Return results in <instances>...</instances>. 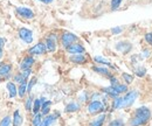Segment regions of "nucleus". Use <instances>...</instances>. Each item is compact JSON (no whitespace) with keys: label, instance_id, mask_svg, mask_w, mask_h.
I'll return each instance as SVG.
<instances>
[{"label":"nucleus","instance_id":"f257e3e1","mask_svg":"<svg viewBox=\"0 0 152 126\" xmlns=\"http://www.w3.org/2000/svg\"><path fill=\"white\" fill-rule=\"evenodd\" d=\"M151 118V111L146 106H140L134 111L132 119L130 122L131 126H143L145 125Z\"/></svg>","mask_w":152,"mask_h":126},{"label":"nucleus","instance_id":"f03ea898","mask_svg":"<svg viewBox=\"0 0 152 126\" xmlns=\"http://www.w3.org/2000/svg\"><path fill=\"white\" fill-rule=\"evenodd\" d=\"M78 40V37L75 35V34H73V33H70V32H64L62 36H61V43H62V46L67 49L69 46H72L73 43H75L76 41Z\"/></svg>","mask_w":152,"mask_h":126},{"label":"nucleus","instance_id":"7ed1b4c3","mask_svg":"<svg viewBox=\"0 0 152 126\" xmlns=\"http://www.w3.org/2000/svg\"><path fill=\"white\" fill-rule=\"evenodd\" d=\"M137 97H138V92L136 90L129 91V92L123 97V108H129V106H131L133 103H134V101L137 99Z\"/></svg>","mask_w":152,"mask_h":126},{"label":"nucleus","instance_id":"20e7f679","mask_svg":"<svg viewBox=\"0 0 152 126\" xmlns=\"http://www.w3.org/2000/svg\"><path fill=\"white\" fill-rule=\"evenodd\" d=\"M45 44H46L47 52H49V53L55 52L56 50V35L55 34H50L49 36H47Z\"/></svg>","mask_w":152,"mask_h":126},{"label":"nucleus","instance_id":"39448f33","mask_svg":"<svg viewBox=\"0 0 152 126\" xmlns=\"http://www.w3.org/2000/svg\"><path fill=\"white\" fill-rule=\"evenodd\" d=\"M103 110H104V105L99 101H93L88 105V112L91 113V114H96V113H98V112H101Z\"/></svg>","mask_w":152,"mask_h":126},{"label":"nucleus","instance_id":"423d86ee","mask_svg":"<svg viewBox=\"0 0 152 126\" xmlns=\"http://www.w3.org/2000/svg\"><path fill=\"white\" fill-rule=\"evenodd\" d=\"M46 52H47V48H46V44L43 42H39V43H37L35 46H33L28 50V53H29L31 56L32 55H42L45 54Z\"/></svg>","mask_w":152,"mask_h":126},{"label":"nucleus","instance_id":"0eeeda50","mask_svg":"<svg viewBox=\"0 0 152 126\" xmlns=\"http://www.w3.org/2000/svg\"><path fill=\"white\" fill-rule=\"evenodd\" d=\"M19 37L26 43H32L33 42V33H32V31H29L27 28L19 29Z\"/></svg>","mask_w":152,"mask_h":126},{"label":"nucleus","instance_id":"6e6552de","mask_svg":"<svg viewBox=\"0 0 152 126\" xmlns=\"http://www.w3.org/2000/svg\"><path fill=\"white\" fill-rule=\"evenodd\" d=\"M17 13L19 14L21 18L27 19V20L34 18V12H33L32 9L27 8V7H22V6H20V7H17Z\"/></svg>","mask_w":152,"mask_h":126},{"label":"nucleus","instance_id":"1a4fd4ad","mask_svg":"<svg viewBox=\"0 0 152 126\" xmlns=\"http://www.w3.org/2000/svg\"><path fill=\"white\" fill-rule=\"evenodd\" d=\"M67 52L70 55H77V54H84L86 53V49L82 44L80 43H73L72 46H69L67 48Z\"/></svg>","mask_w":152,"mask_h":126},{"label":"nucleus","instance_id":"9d476101","mask_svg":"<svg viewBox=\"0 0 152 126\" xmlns=\"http://www.w3.org/2000/svg\"><path fill=\"white\" fill-rule=\"evenodd\" d=\"M34 62H35V60H34V57L33 56H26L22 61H21V63H20V69L21 70H25V69H31L32 68V66L34 64Z\"/></svg>","mask_w":152,"mask_h":126},{"label":"nucleus","instance_id":"9b49d317","mask_svg":"<svg viewBox=\"0 0 152 126\" xmlns=\"http://www.w3.org/2000/svg\"><path fill=\"white\" fill-rule=\"evenodd\" d=\"M70 62L76 63V64H83L87 62V57L84 54H77V55H72L69 58Z\"/></svg>","mask_w":152,"mask_h":126},{"label":"nucleus","instance_id":"f8f14e48","mask_svg":"<svg viewBox=\"0 0 152 126\" xmlns=\"http://www.w3.org/2000/svg\"><path fill=\"white\" fill-rule=\"evenodd\" d=\"M116 49L119 50V52L123 53V54H126V53L130 52L131 44H130L129 42H118V43L116 44Z\"/></svg>","mask_w":152,"mask_h":126},{"label":"nucleus","instance_id":"ddd939ff","mask_svg":"<svg viewBox=\"0 0 152 126\" xmlns=\"http://www.w3.org/2000/svg\"><path fill=\"white\" fill-rule=\"evenodd\" d=\"M11 71H12V66L11 64H2L0 67V77H4V78L10 77Z\"/></svg>","mask_w":152,"mask_h":126},{"label":"nucleus","instance_id":"4468645a","mask_svg":"<svg viewBox=\"0 0 152 126\" xmlns=\"http://www.w3.org/2000/svg\"><path fill=\"white\" fill-rule=\"evenodd\" d=\"M55 120H56V114H48L42 119L41 124L39 126H50Z\"/></svg>","mask_w":152,"mask_h":126},{"label":"nucleus","instance_id":"2eb2a0df","mask_svg":"<svg viewBox=\"0 0 152 126\" xmlns=\"http://www.w3.org/2000/svg\"><path fill=\"white\" fill-rule=\"evenodd\" d=\"M23 123V118L20 114L19 110H15L13 113V126H21Z\"/></svg>","mask_w":152,"mask_h":126},{"label":"nucleus","instance_id":"dca6fc26","mask_svg":"<svg viewBox=\"0 0 152 126\" xmlns=\"http://www.w3.org/2000/svg\"><path fill=\"white\" fill-rule=\"evenodd\" d=\"M6 88L8 90V93H10V97L11 98H14L18 95V89H17V87H15V84L13 82H8L7 85H6Z\"/></svg>","mask_w":152,"mask_h":126},{"label":"nucleus","instance_id":"f3484780","mask_svg":"<svg viewBox=\"0 0 152 126\" xmlns=\"http://www.w3.org/2000/svg\"><path fill=\"white\" fill-rule=\"evenodd\" d=\"M105 113H103V114H101V116H98V117H96L95 119L91 122V124L90 126H103L104 124V120H105Z\"/></svg>","mask_w":152,"mask_h":126},{"label":"nucleus","instance_id":"a211bd4d","mask_svg":"<svg viewBox=\"0 0 152 126\" xmlns=\"http://www.w3.org/2000/svg\"><path fill=\"white\" fill-rule=\"evenodd\" d=\"M50 105H52V102L50 101H46L42 105H41V114L42 116H47L50 111Z\"/></svg>","mask_w":152,"mask_h":126},{"label":"nucleus","instance_id":"6ab92c4d","mask_svg":"<svg viewBox=\"0 0 152 126\" xmlns=\"http://www.w3.org/2000/svg\"><path fill=\"white\" fill-rule=\"evenodd\" d=\"M111 88H113V89H114L118 95L124 93V92H126V91H128V87H126V84H119V83H117L116 85L111 87Z\"/></svg>","mask_w":152,"mask_h":126},{"label":"nucleus","instance_id":"aec40b11","mask_svg":"<svg viewBox=\"0 0 152 126\" xmlns=\"http://www.w3.org/2000/svg\"><path fill=\"white\" fill-rule=\"evenodd\" d=\"M93 70H94V71H96L97 74L103 75V76L111 77V74H110V71H109L107 68H102V67H94V68H93Z\"/></svg>","mask_w":152,"mask_h":126},{"label":"nucleus","instance_id":"412c9836","mask_svg":"<svg viewBox=\"0 0 152 126\" xmlns=\"http://www.w3.org/2000/svg\"><path fill=\"white\" fill-rule=\"evenodd\" d=\"M113 109L118 110V109H123V98L122 97H116L114 98V103H113Z\"/></svg>","mask_w":152,"mask_h":126},{"label":"nucleus","instance_id":"4be33fe9","mask_svg":"<svg viewBox=\"0 0 152 126\" xmlns=\"http://www.w3.org/2000/svg\"><path fill=\"white\" fill-rule=\"evenodd\" d=\"M77 110H80V104H77L75 102H72L66 106V112H75Z\"/></svg>","mask_w":152,"mask_h":126},{"label":"nucleus","instance_id":"5701e85b","mask_svg":"<svg viewBox=\"0 0 152 126\" xmlns=\"http://www.w3.org/2000/svg\"><path fill=\"white\" fill-rule=\"evenodd\" d=\"M41 101H40V98H38V99H35L34 102H33V108H32V110H33V113L34 114H37V113H39L40 111H41Z\"/></svg>","mask_w":152,"mask_h":126},{"label":"nucleus","instance_id":"b1692460","mask_svg":"<svg viewBox=\"0 0 152 126\" xmlns=\"http://www.w3.org/2000/svg\"><path fill=\"white\" fill-rule=\"evenodd\" d=\"M26 92H27V82L20 84V87L18 88V95H19V97H21V98L25 97Z\"/></svg>","mask_w":152,"mask_h":126},{"label":"nucleus","instance_id":"393cba45","mask_svg":"<svg viewBox=\"0 0 152 126\" xmlns=\"http://www.w3.org/2000/svg\"><path fill=\"white\" fill-rule=\"evenodd\" d=\"M41 122H42V114L41 113L34 114V118H33V122H32L33 126H39L41 124Z\"/></svg>","mask_w":152,"mask_h":126},{"label":"nucleus","instance_id":"a878e982","mask_svg":"<svg viewBox=\"0 0 152 126\" xmlns=\"http://www.w3.org/2000/svg\"><path fill=\"white\" fill-rule=\"evenodd\" d=\"M103 90V92H105V93H108L109 96H111V97H114V98H116V97H118V93L116 92V91L111 88V87H109V88H103L102 89Z\"/></svg>","mask_w":152,"mask_h":126},{"label":"nucleus","instance_id":"bb28decb","mask_svg":"<svg viewBox=\"0 0 152 126\" xmlns=\"http://www.w3.org/2000/svg\"><path fill=\"white\" fill-rule=\"evenodd\" d=\"M96 63H99V64H105V66H110V62L108 60H105L104 57H101V56H96L94 58Z\"/></svg>","mask_w":152,"mask_h":126},{"label":"nucleus","instance_id":"cd10ccee","mask_svg":"<svg viewBox=\"0 0 152 126\" xmlns=\"http://www.w3.org/2000/svg\"><path fill=\"white\" fill-rule=\"evenodd\" d=\"M122 77H123V79L125 81L126 84H131V83H132V81H133L132 75H129V74H126V72H123V74H122Z\"/></svg>","mask_w":152,"mask_h":126},{"label":"nucleus","instance_id":"c85d7f7f","mask_svg":"<svg viewBox=\"0 0 152 126\" xmlns=\"http://www.w3.org/2000/svg\"><path fill=\"white\" fill-rule=\"evenodd\" d=\"M11 123H12V119L10 116H6L5 118H2L0 120V126H11Z\"/></svg>","mask_w":152,"mask_h":126},{"label":"nucleus","instance_id":"c756f323","mask_svg":"<svg viewBox=\"0 0 152 126\" xmlns=\"http://www.w3.org/2000/svg\"><path fill=\"white\" fill-rule=\"evenodd\" d=\"M109 126H124V120L118 118V119H115L113 122H110Z\"/></svg>","mask_w":152,"mask_h":126},{"label":"nucleus","instance_id":"7c9ffc66","mask_svg":"<svg viewBox=\"0 0 152 126\" xmlns=\"http://www.w3.org/2000/svg\"><path fill=\"white\" fill-rule=\"evenodd\" d=\"M37 81H38V79H37L35 77H33V78H32V79L29 81V83L27 84V92H31V91H32L33 87H34V85L37 84Z\"/></svg>","mask_w":152,"mask_h":126},{"label":"nucleus","instance_id":"2f4dec72","mask_svg":"<svg viewBox=\"0 0 152 126\" xmlns=\"http://www.w3.org/2000/svg\"><path fill=\"white\" fill-rule=\"evenodd\" d=\"M14 81L17 82V83H20V84H22V83H25V82H27L25 78H23V76L21 75V72L19 74H17L15 76H14Z\"/></svg>","mask_w":152,"mask_h":126},{"label":"nucleus","instance_id":"473e14b6","mask_svg":"<svg viewBox=\"0 0 152 126\" xmlns=\"http://www.w3.org/2000/svg\"><path fill=\"white\" fill-rule=\"evenodd\" d=\"M32 104H33V98L32 97H28L26 99V103H25V108L27 111H31L32 110Z\"/></svg>","mask_w":152,"mask_h":126},{"label":"nucleus","instance_id":"72a5a7b5","mask_svg":"<svg viewBox=\"0 0 152 126\" xmlns=\"http://www.w3.org/2000/svg\"><path fill=\"white\" fill-rule=\"evenodd\" d=\"M145 74H146V69H145L144 67H140V68H137V69H136V75H137L138 77H143Z\"/></svg>","mask_w":152,"mask_h":126},{"label":"nucleus","instance_id":"f704fd0d","mask_svg":"<svg viewBox=\"0 0 152 126\" xmlns=\"http://www.w3.org/2000/svg\"><path fill=\"white\" fill-rule=\"evenodd\" d=\"M122 1H123V0H111V9H113V11L117 9V8L121 6Z\"/></svg>","mask_w":152,"mask_h":126},{"label":"nucleus","instance_id":"c9c22d12","mask_svg":"<svg viewBox=\"0 0 152 126\" xmlns=\"http://www.w3.org/2000/svg\"><path fill=\"white\" fill-rule=\"evenodd\" d=\"M122 31H123V28H122V27H115V28L111 29V33H113L114 35H117V34L122 33Z\"/></svg>","mask_w":152,"mask_h":126},{"label":"nucleus","instance_id":"e433bc0d","mask_svg":"<svg viewBox=\"0 0 152 126\" xmlns=\"http://www.w3.org/2000/svg\"><path fill=\"white\" fill-rule=\"evenodd\" d=\"M145 40H146L148 43H150L152 46V33H148V34L145 35Z\"/></svg>","mask_w":152,"mask_h":126},{"label":"nucleus","instance_id":"4c0bfd02","mask_svg":"<svg viewBox=\"0 0 152 126\" xmlns=\"http://www.w3.org/2000/svg\"><path fill=\"white\" fill-rule=\"evenodd\" d=\"M5 42H6V39H2V37H0V47H2V48H4V46H5Z\"/></svg>","mask_w":152,"mask_h":126},{"label":"nucleus","instance_id":"58836bf2","mask_svg":"<svg viewBox=\"0 0 152 126\" xmlns=\"http://www.w3.org/2000/svg\"><path fill=\"white\" fill-rule=\"evenodd\" d=\"M39 1H41V2H43V4H50V2H53L54 0H39Z\"/></svg>","mask_w":152,"mask_h":126},{"label":"nucleus","instance_id":"ea45409f","mask_svg":"<svg viewBox=\"0 0 152 126\" xmlns=\"http://www.w3.org/2000/svg\"><path fill=\"white\" fill-rule=\"evenodd\" d=\"M2 55H4V53H2V47H0V58L2 57Z\"/></svg>","mask_w":152,"mask_h":126},{"label":"nucleus","instance_id":"a19ab883","mask_svg":"<svg viewBox=\"0 0 152 126\" xmlns=\"http://www.w3.org/2000/svg\"><path fill=\"white\" fill-rule=\"evenodd\" d=\"M1 66H2V63H1V62H0V67H1Z\"/></svg>","mask_w":152,"mask_h":126},{"label":"nucleus","instance_id":"79ce46f5","mask_svg":"<svg viewBox=\"0 0 152 126\" xmlns=\"http://www.w3.org/2000/svg\"><path fill=\"white\" fill-rule=\"evenodd\" d=\"M0 82H1V77H0Z\"/></svg>","mask_w":152,"mask_h":126}]
</instances>
